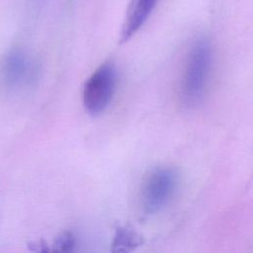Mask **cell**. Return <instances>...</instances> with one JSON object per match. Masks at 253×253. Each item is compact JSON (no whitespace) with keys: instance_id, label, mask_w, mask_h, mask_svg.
Wrapping results in <instances>:
<instances>
[{"instance_id":"7","label":"cell","mask_w":253,"mask_h":253,"mask_svg":"<svg viewBox=\"0 0 253 253\" xmlns=\"http://www.w3.org/2000/svg\"><path fill=\"white\" fill-rule=\"evenodd\" d=\"M52 246L55 251H72L75 246V237L70 232H62L55 237Z\"/></svg>"},{"instance_id":"4","label":"cell","mask_w":253,"mask_h":253,"mask_svg":"<svg viewBox=\"0 0 253 253\" xmlns=\"http://www.w3.org/2000/svg\"><path fill=\"white\" fill-rule=\"evenodd\" d=\"M159 0H131L124 18L120 42H127L145 24Z\"/></svg>"},{"instance_id":"6","label":"cell","mask_w":253,"mask_h":253,"mask_svg":"<svg viewBox=\"0 0 253 253\" xmlns=\"http://www.w3.org/2000/svg\"><path fill=\"white\" fill-rule=\"evenodd\" d=\"M140 244V236L135 231L129 227L122 226L118 227L115 232L112 250L115 252H127L134 250Z\"/></svg>"},{"instance_id":"8","label":"cell","mask_w":253,"mask_h":253,"mask_svg":"<svg viewBox=\"0 0 253 253\" xmlns=\"http://www.w3.org/2000/svg\"><path fill=\"white\" fill-rule=\"evenodd\" d=\"M28 246H29L30 250L35 251V252H46V251L50 250L48 247V244H46V242L44 240H37V241L31 242V243H29Z\"/></svg>"},{"instance_id":"3","label":"cell","mask_w":253,"mask_h":253,"mask_svg":"<svg viewBox=\"0 0 253 253\" xmlns=\"http://www.w3.org/2000/svg\"><path fill=\"white\" fill-rule=\"evenodd\" d=\"M116 68L109 62L102 64L91 74L82 94L83 106L90 115H100L108 108L116 89Z\"/></svg>"},{"instance_id":"1","label":"cell","mask_w":253,"mask_h":253,"mask_svg":"<svg viewBox=\"0 0 253 253\" xmlns=\"http://www.w3.org/2000/svg\"><path fill=\"white\" fill-rule=\"evenodd\" d=\"M212 66V50L206 39L197 40L191 46L184 65L181 99L188 108L198 106L204 99Z\"/></svg>"},{"instance_id":"5","label":"cell","mask_w":253,"mask_h":253,"mask_svg":"<svg viewBox=\"0 0 253 253\" xmlns=\"http://www.w3.org/2000/svg\"><path fill=\"white\" fill-rule=\"evenodd\" d=\"M34 72V67L30 59L20 50H11L6 54L2 73L4 79L10 85H19L27 82Z\"/></svg>"},{"instance_id":"2","label":"cell","mask_w":253,"mask_h":253,"mask_svg":"<svg viewBox=\"0 0 253 253\" xmlns=\"http://www.w3.org/2000/svg\"><path fill=\"white\" fill-rule=\"evenodd\" d=\"M178 173L169 166L153 169L145 178L141 190V208L145 215L159 212L172 199L178 186Z\"/></svg>"}]
</instances>
